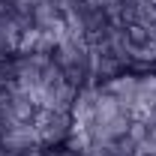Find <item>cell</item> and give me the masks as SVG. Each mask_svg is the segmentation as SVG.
Returning <instances> with one entry per match:
<instances>
[{
  "instance_id": "6da1fadb",
  "label": "cell",
  "mask_w": 156,
  "mask_h": 156,
  "mask_svg": "<svg viewBox=\"0 0 156 156\" xmlns=\"http://www.w3.org/2000/svg\"><path fill=\"white\" fill-rule=\"evenodd\" d=\"M120 36L132 63H156V27L144 24H120Z\"/></svg>"
}]
</instances>
